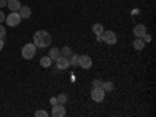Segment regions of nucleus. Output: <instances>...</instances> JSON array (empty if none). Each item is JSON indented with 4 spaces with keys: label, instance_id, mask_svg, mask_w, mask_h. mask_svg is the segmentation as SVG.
<instances>
[{
    "label": "nucleus",
    "instance_id": "1",
    "mask_svg": "<svg viewBox=\"0 0 156 117\" xmlns=\"http://www.w3.org/2000/svg\"><path fill=\"white\" fill-rule=\"evenodd\" d=\"M33 44L39 48H45L47 45L51 44V36L45 30H37L33 36Z\"/></svg>",
    "mask_w": 156,
    "mask_h": 117
},
{
    "label": "nucleus",
    "instance_id": "2",
    "mask_svg": "<svg viewBox=\"0 0 156 117\" xmlns=\"http://www.w3.org/2000/svg\"><path fill=\"white\" fill-rule=\"evenodd\" d=\"M36 45L33 44V42H30V44H25L23 47H22V56L25 58V59H31V58H34V55H36Z\"/></svg>",
    "mask_w": 156,
    "mask_h": 117
},
{
    "label": "nucleus",
    "instance_id": "3",
    "mask_svg": "<svg viewBox=\"0 0 156 117\" xmlns=\"http://www.w3.org/2000/svg\"><path fill=\"white\" fill-rule=\"evenodd\" d=\"M101 42H105V44H108V45H114V44L117 42L115 33L111 31V30H105V31L101 33Z\"/></svg>",
    "mask_w": 156,
    "mask_h": 117
},
{
    "label": "nucleus",
    "instance_id": "4",
    "mask_svg": "<svg viewBox=\"0 0 156 117\" xmlns=\"http://www.w3.org/2000/svg\"><path fill=\"white\" fill-rule=\"evenodd\" d=\"M5 20H6V23L9 25V27H17V25L20 23V20H22V17L19 16L17 11H11L9 16L5 17Z\"/></svg>",
    "mask_w": 156,
    "mask_h": 117
},
{
    "label": "nucleus",
    "instance_id": "5",
    "mask_svg": "<svg viewBox=\"0 0 156 117\" xmlns=\"http://www.w3.org/2000/svg\"><path fill=\"white\" fill-rule=\"evenodd\" d=\"M105 90H103L101 86H97V87H92V92H90V97H92L94 101H103L105 100Z\"/></svg>",
    "mask_w": 156,
    "mask_h": 117
},
{
    "label": "nucleus",
    "instance_id": "6",
    "mask_svg": "<svg viewBox=\"0 0 156 117\" xmlns=\"http://www.w3.org/2000/svg\"><path fill=\"white\" fill-rule=\"evenodd\" d=\"M78 66L83 69H90L92 67V58L89 55H80L78 56Z\"/></svg>",
    "mask_w": 156,
    "mask_h": 117
},
{
    "label": "nucleus",
    "instance_id": "7",
    "mask_svg": "<svg viewBox=\"0 0 156 117\" xmlns=\"http://www.w3.org/2000/svg\"><path fill=\"white\" fill-rule=\"evenodd\" d=\"M51 115L53 117H64L66 115V108L61 103H55L53 108H51Z\"/></svg>",
    "mask_w": 156,
    "mask_h": 117
},
{
    "label": "nucleus",
    "instance_id": "8",
    "mask_svg": "<svg viewBox=\"0 0 156 117\" xmlns=\"http://www.w3.org/2000/svg\"><path fill=\"white\" fill-rule=\"evenodd\" d=\"M133 33L136 37H142L145 33H147V28H145V25H142V23H137L134 25V28H133Z\"/></svg>",
    "mask_w": 156,
    "mask_h": 117
},
{
    "label": "nucleus",
    "instance_id": "9",
    "mask_svg": "<svg viewBox=\"0 0 156 117\" xmlns=\"http://www.w3.org/2000/svg\"><path fill=\"white\" fill-rule=\"evenodd\" d=\"M56 66H58L61 70L70 67V64H69V58H66V56H59V58L56 59Z\"/></svg>",
    "mask_w": 156,
    "mask_h": 117
},
{
    "label": "nucleus",
    "instance_id": "10",
    "mask_svg": "<svg viewBox=\"0 0 156 117\" xmlns=\"http://www.w3.org/2000/svg\"><path fill=\"white\" fill-rule=\"evenodd\" d=\"M17 12L22 19H30L31 17V8L30 6H20Z\"/></svg>",
    "mask_w": 156,
    "mask_h": 117
},
{
    "label": "nucleus",
    "instance_id": "11",
    "mask_svg": "<svg viewBox=\"0 0 156 117\" xmlns=\"http://www.w3.org/2000/svg\"><path fill=\"white\" fill-rule=\"evenodd\" d=\"M6 6L11 11H19V8L22 6V3L19 2V0H6Z\"/></svg>",
    "mask_w": 156,
    "mask_h": 117
},
{
    "label": "nucleus",
    "instance_id": "12",
    "mask_svg": "<svg viewBox=\"0 0 156 117\" xmlns=\"http://www.w3.org/2000/svg\"><path fill=\"white\" fill-rule=\"evenodd\" d=\"M133 47H134V50L140 51V50H144V47H145V42L142 41L140 37H136V39H134V42H133Z\"/></svg>",
    "mask_w": 156,
    "mask_h": 117
},
{
    "label": "nucleus",
    "instance_id": "13",
    "mask_svg": "<svg viewBox=\"0 0 156 117\" xmlns=\"http://www.w3.org/2000/svg\"><path fill=\"white\" fill-rule=\"evenodd\" d=\"M48 56H50V59H51V61H56V59L59 58V48H56V47L50 48V53H48Z\"/></svg>",
    "mask_w": 156,
    "mask_h": 117
},
{
    "label": "nucleus",
    "instance_id": "14",
    "mask_svg": "<svg viewBox=\"0 0 156 117\" xmlns=\"http://www.w3.org/2000/svg\"><path fill=\"white\" fill-rule=\"evenodd\" d=\"M92 31L95 33V36H101V33L105 31V27H103L101 23H94V27H92Z\"/></svg>",
    "mask_w": 156,
    "mask_h": 117
},
{
    "label": "nucleus",
    "instance_id": "15",
    "mask_svg": "<svg viewBox=\"0 0 156 117\" xmlns=\"http://www.w3.org/2000/svg\"><path fill=\"white\" fill-rule=\"evenodd\" d=\"M101 87H103L105 92H111V90H114V83H111V81H105V83H103L101 81Z\"/></svg>",
    "mask_w": 156,
    "mask_h": 117
},
{
    "label": "nucleus",
    "instance_id": "16",
    "mask_svg": "<svg viewBox=\"0 0 156 117\" xmlns=\"http://www.w3.org/2000/svg\"><path fill=\"white\" fill-rule=\"evenodd\" d=\"M59 55H61V56H66V58H70L72 50H70L69 47H62V48L59 50Z\"/></svg>",
    "mask_w": 156,
    "mask_h": 117
},
{
    "label": "nucleus",
    "instance_id": "17",
    "mask_svg": "<svg viewBox=\"0 0 156 117\" xmlns=\"http://www.w3.org/2000/svg\"><path fill=\"white\" fill-rule=\"evenodd\" d=\"M39 62H41V66H42V67H50L51 59H50V56H42Z\"/></svg>",
    "mask_w": 156,
    "mask_h": 117
},
{
    "label": "nucleus",
    "instance_id": "18",
    "mask_svg": "<svg viewBox=\"0 0 156 117\" xmlns=\"http://www.w3.org/2000/svg\"><path fill=\"white\" fill-rule=\"evenodd\" d=\"M78 56H80V55H75V53L70 55V58H69V64H70V66H76V64H78Z\"/></svg>",
    "mask_w": 156,
    "mask_h": 117
},
{
    "label": "nucleus",
    "instance_id": "19",
    "mask_svg": "<svg viewBox=\"0 0 156 117\" xmlns=\"http://www.w3.org/2000/svg\"><path fill=\"white\" fill-rule=\"evenodd\" d=\"M58 103H61V105H64V103L67 101V95H64V94H61V95H58Z\"/></svg>",
    "mask_w": 156,
    "mask_h": 117
},
{
    "label": "nucleus",
    "instance_id": "20",
    "mask_svg": "<svg viewBox=\"0 0 156 117\" xmlns=\"http://www.w3.org/2000/svg\"><path fill=\"white\" fill-rule=\"evenodd\" d=\"M34 117H47V111H42V109H39L34 112Z\"/></svg>",
    "mask_w": 156,
    "mask_h": 117
},
{
    "label": "nucleus",
    "instance_id": "21",
    "mask_svg": "<svg viewBox=\"0 0 156 117\" xmlns=\"http://www.w3.org/2000/svg\"><path fill=\"white\" fill-rule=\"evenodd\" d=\"M5 36H6V28L3 25H0V39H3Z\"/></svg>",
    "mask_w": 156,
    "mask_h": 117
},
{
    "label": "nucleus",
    "instance_id": "22",
    "mask_svg": "<svg viewBox=\"0 0 156 117\" xmlns=\"http://www.w3.org/2000/svg\"><path fill=\"white\" fill-rule=\"evenodd\" d=\"M140 39H142V41H144V42H145V44H148V42H150V41H151V36H150V34H147V33H145V34H144V36H142V37H140Z\"/></svg>",
    "mask_w": 156,
    "mask_h": 117
},
{
    "label": "nucleus",
    "instance_id": "23",
    "mask_svg": "<svg viewBox=\"0 0 156 117\" xmlns=\"http://www.w3.org/2000/svg\"><path fill=\"white\" fill-rule=\"evenodd\" d=\"M92 86L97 87V86H101V80H98V78H95V80L92 81Z\"/></svg>",
    "mask_w": 156,
    "mask_h": 117
},
{
    "label": "nucleus",
    "instance_id": "24",
    "mask_svg": "<svg viewBox=\"0 0 156 117\" xmlns=\"http://www.w3.org/2000/svg\"><path fill=\"white\" fill-rule=\"evenodd\" d=\"M5 17H6V16L3 14V11H0V23H2V22L5 20Z\"/></svg>",
    "mask_w": 156,
    "mask_h": 117
},
{
    "label": "nucleus",
    "instance_id": "25",
    "mask_svg": "<svg viewBox=\"0 0 156 117\" xmlns=\"http://www.w3.org/2000/svg\"><path fill=\"white\" fill-rule=\"evenodd\" d=\"M6 6V0H0V8H3Z\"/></svg>",
    "mask_w": 156,
    "mask_h": 117
},
{
    "label": "nucleus",
    "instance_id": "26",
    "mask_svg": "<svg viewBox=\"0 0 156 117\" xmlns=\"http://www.w3.org/2000/svg\"><path fill=\"white\" fill-rule=\"evenodd\" d=\"M3 45H5V42H3V39H0V50L3 48Z\"/></svg>",
    "mask_w": 156,
    "mask_h": 117
},
{
    "label": "nucleus",
    "instance_id": "27",
    "mask_svg": "<svg viewBox=\"0 0 156 117\" xmlns=\"http://www.w3.org/2000/svg\"><path fill=\"white\" fill-rule=\"evenodd\" d=\"M50 103H51V105H55V103H58V100H56V98H51Z\"/></svg>",
    "mask_w": 156,
    "mask_h": 117
}]
</instances>
